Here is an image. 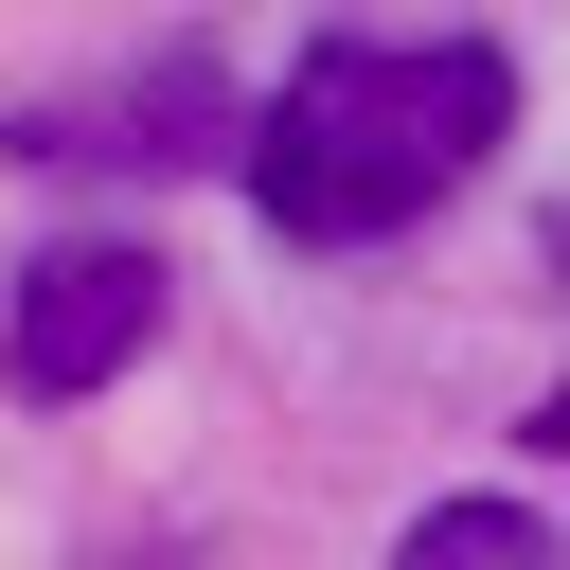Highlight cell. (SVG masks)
Instances as JSON below:
<instances>
[{
	"label": "cell",
	"mask_w": 570,
	"mask_h": 570,
	"mask_svg": "<svg viewBox=\"0 0 570 570\" xmlns=\"http://www.w3.org/2000/svg\"><path fill=\"white\" fill-rule=\"evenodd\" d=\"M499 142H517V53L499 36H321L249 107L232 178L285 249H374V232L445 214Z\"/></svg>",
	"instance_id": "6da1fadb"
},
{
	"label": "cell",
	"mask_w": 570,
	"mask_h": 570,
	"mask_svg": "<svg viewBox=\"0 0 570 570\" xmlns=\"http://www.w3.org/2000/svg\"><path fill=\"white\" fill-rule=\"evenodd\" d=\"M142 338H160V249H142V232H53V249L18 267V303H0V374H18L36 410H89Z\"/></svg>",
	"instance_id": "7a4b0ae2"
},
{
	"label": "cell",
	"mask_w": 570,
	"mask_h": 570,
	"mask_svg": "<svg viewBox=\"0 0 570 570\" xmlns=\"http://www.w3.org/2000/svg\"><path fill=\"white\" fill-rule=\"evenodd\" d=\"M0 160H107V178H196V160H249V107L214 53H142L107 89H53L0 125Z\"/></svg>",
	"instance_id": "3957f363"
},
{
	"label": "cell",
	"mask_w": 570,
	"mask_h": 570,
	"mask_svg": "<svg viewBox=\"0 0 570 570\" xmlns=\"http://www.w3.org/2000/svg\"><path fill=\"white\" fill-rule=\"evenodd\" d=\"M392 570H552V534H534L517 499H428V517L392 534Z\"/></svg>",
	"instance_id": "277c9868"
},
{
	"label": "cell",
	"mask_w": 570,
	"mask_h": 570,
	"mask_svg": "<svg viewBox=\"0 0 570 570\" xmlns=\"http://www.w3.org/2000/svg\"><path fill=\"white\" fill-rule=\"evenodd\" d=\"M534 445H552V463H570V392H552V410H534Z\"/></svg>",
	"instance_id": "5b68a950"
}]
</instances>
